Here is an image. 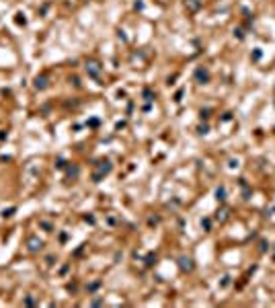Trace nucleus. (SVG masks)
I'll use <instances>...</instances> for the list:
<instances>
[{
  "label": "nucleus",
  "mask_w": 275,
  "mask_h": 308,
  "mask_svg": "<svg viewBox=\"0 0 275 308\" xmlns=\"http://www.w3.org/2000/svg\"><path fill=\"white\" fill-rule=\"evenodd\" d=\"M27 247H29L31 253H39V251L43 249V240H39L37 236H29V240H27Z\"/></svg>",
  "instance_id": "nucleus-1"
},
{
  "label": "nucleus",
  "mask_w": 275,
  "mask_h": 308,
  "mask_svg": "<svg viewBox=\"0 0 275 308\" xmlns=\"http://www.w3.org/2000/svg\"><path fill=\"white\" fill-rule=\"evenodd\" d=\"M86 74L89 76H93V78H97L99 74H101V66H99V62H94V60H90V62H86Z\"/></svg>",
  "instance_id": "nucleus-2"
},
{
  "label": "nucleus",
  "mask_w": 275,
  "mask_h": 308,
  "mask_svg": "<svg viewBox=\"0 0 275 308\" xmlns=\"http://www.w3.org/2000/svg\"><path fill=\"white\" fill-rule=\"evenodd\" d=\"M35 88H37V90L47 88V76H37V78H35Z\"/></svg>",
  "instance_id": "nucleus-3"
},
{
  "label": "nucleus",
  "mask_w": 275,
  "mask_h": 308,
  "mask_svg": "<svg viewBox=\"0 0 275 308\" xmlns=\"http://www.w3.org/2000/svg\"><path fill=\"white\" fill-rule=\"evenodd\" d=\"M207 78H210V74H207V70H201V68L197 70V80H201V82L205 84V82H207Z\"/></svg>",
  "instance_id": "nucleus-4"
},
{
  "label": "nucleus",
  "mask_w": 275,
  "mask_h": 308,
  "mask_svg": "<svg viewBox=\"0 0 275 308\" xmlns=\"http://www.w3.org/2000/svg\"><path fill=\"white\" fill-rule=\"evenodd\" d=\"M185 6H187V8H189V10H191V12H195V10L199 8V6H201V4H199L197 0H187V2H185Z\"/></svg>",
  "instance_id": "nucleus-5"
}]
</instances>
